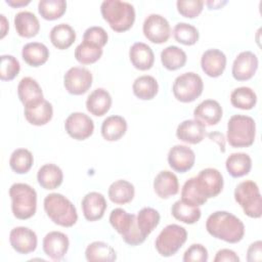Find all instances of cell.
I'll use <instances>...</instances> for the list:
<instances>
[{"label": "cell", "instance_id": "cell-37", "mask_svg": "<svg viewBox=\"0 0 262 262\" xmlns=\"http://www.w3.org/2000/svg\"><path fill=\"white\" fill-rule=\"evenodd\" d=\"M171 213L175 219L185 224H193L198 222L202 215L201 209L199 207L189 205L182 200H178L173 204Z\"/></svg>", "mask_w": 262, "mask_h": 262}, {"label": "cell", "instance_id": "cell-15", "mask_svg": "<svg viewBox=\"0 0 262 262\" xmlns=\"http://www.w3.org/2000/svg\"><path fill=\"white\" fill-rule=\"evenodd\" d=\"M258 57L252 51H242L232 63V77L236 81L250 80L258 69Z\"/></svg>", "mask_w": 262, "mask_h": 262}, {"label": "cell", "instance_id": "cell-12", "mask_svg": "<svg viewBox=\"0 0 262 262\" xmlns=\"http://www.w3.org/2000/svg\"><path fill=\"white\" fill-rule=\"evenodd\" d=\"M67 133L76 140H85L94 131L93 120L86 114L76 112L71 114L64 121Z\"/></svg>", "mask_w": 262, "mask_h": 262}, {"label": "cell", "instance_id": "cell-4", "mask_svg": "<svg viewBox=\"0 0 262 262\" xmlns=\"http://www.w3.org/2000/svg\"><path fill=\"white\" fill-rule=\"evenodd\" d=\"M11 211L19 220L33 217L37 210V192L27 183H13L9 188Z\"/></svg>", "mask_w": 262, "mask_h": 262}, {"label": "cell", "instance_id": "cell-7", "mask_svg": "<svg viewBox=\"0 0 262 262\" xmlns=\"http://www.w3.org/2000/svg\"><path fill=\"white\" fill-rule=\"evenodd\" d=\"M234 199L247 216L251 218L262 216V199L256 182L245 180L238 183L234 189Z\"/></svg>", "mask_w": 262, "mask_h": 262}, {"label": "cell", "instance_id": "cell-16", "mask_svg": "<svg viewBox=\"0 0 262 262\" xmlns=\"http://www.w3.org/2000/svg\"><path fill=\"white\" fill-rule=\"evenodd\" d=\"M70 242L67 234L60 231L48 232L42 243L44 253L52 260H61L69 250Z\"/></svg>", "mask_w": 262, "mask_h": 262}, {"label": "cell", "instance_id": "cell-49", "mask_svg": "<svg viewBox=\"0 0 262 262\" xmlns=\"http://www.w3.org/2000/svg\"><path fill=\"white\" fill-rule=\"evenodd\" d=\"M247 260L249 262H260L262 260V242L256 241L250 245L247 251Z\"/></svg>", "mask_w": 262, "mask_h": 262}, {"label": "cell", "instance_id": "cell-33", "mask_svg": "<svg viewBox=\"0 0 262 262\" xmlns=\"http://www.w3.org/2000/svg\"><path fill=\"white\" fill-rule=\"evenodd\" d=\"M107 194L113 203L117 205H125L133 200L135 188L131 182L120 179L110 185Z\"/></svg>", "mask_w": 262, "mask_h": 262}, {"label": "cell", "instance_id": "cell-42", "mask_svg": "<svg viewBox=\"0 0 262 262\" xmlns=\"http://www.w3.org/2000/svg\"><path fill=\"white\" fill-rule=\"evenodd\" d=\"M67 10V2L64 0H40L38 3V11L46 20H54L63 15Z\"/></svg>", "mask_w": 262, "mask_h": 262}, {"label": "cell", "instance_id": "cell-8", "mask_svg": "<svg viewBox=\"0 0 262 262\" xmlns=\"http://www.w3.org/2000/svg\"><path fill=\"white\" fill-rule=\"evenodd\" d=\"M187 239V231L178 224H169L159 233L155 246L158 253L163 257L175 255Z\"/></svg>", "mask_w": 262, "mask_h": 262}, {"label": "cell", "instance_id": "cell-34", "mask_svg": "<svg viewBox=\"0 0 262 262\" xmlns=\"http://www.w3.org/2000/svg\"><path fill=\"white\" fill-rule=\"evenodd\" d=\"M85 257L90 262H106L117 259L116 251L104 242H93L85 250Z\"/></svg>", "mask_w": 262, "mask_h": 262}, {"label": "cell", "instance_id": "cell-18", "mask_svg": "<svg viewBox=\"0 0 262 262\" xmlns=\"http://www.w3.org/2000/svg\"><path fill=\"white\" fill-rule=\"evenodd\" d=\"M17 95L25 107H32L44 100L43 91L38 82L31 78H23L17 85Z\"/></svg>", "mask_w": 262, "mask_h": 262}, {"label": "cell", "instance_id": "cell-32", "mask_svg": "<svg viewBox=\"0 0 262 262\" xmlns=\"http://www.w3.org/2000/svg\"><path fill=\"white\" fill-rule=\"evenodd\" d=\"M225 167L231 177L238 178L249 174L252 168V159L246 152H233L226 159Z\"/></svg>", "mask_w": 262, "mask_h": 262}, {"label": "cell", "instance_id": "cell-22", "mask_svg": "<svg viewBox=\"0 0 262 262\" xmlns=\"http://www.w3.org/2000/svg\"><path fill=\"white\" fill-rule=\"evenodd\" d=\"M176 136L179 140L189 143H200L206 136V127L198 120H185L176 129Z\"/></svg>", "mask_w": 262, "mask_h": 262}, {"label": "cell", "instance_id": "cell-45", "mask_svg": "<svg viewBox=\"0 0 262 262\" xmlns=\"http://www.w3.org/2000/svg\"><path fill=\"white\" fill-rule=\"evenodd\" d=\"M20 71L19 61L12 55H1L0 64V79L2 81L13 80Z\"/></svg>", "mask_w": 262, "mask_h": 262}, {"label": "cell", "instance_id": "cell-29", "mask_svg": "<svg viewBox=\"0 0 262 262\" xmlns=\"http://www.w3.org/2000/svg\"><path fill=\"white\" fill-rule=\"evenodd\" d=\"M127 131L126 120L117 115H113L103 120L101 124V135L107 141H117L122 138Z\"/></svg>", "mask_w": 262, "mask_h": 262}, {"label": "cell", "instance_id": "cell-30", "mask_svg": "<svg viewBox=\"0 0 262 262\" xmlns=\"http://www.w3.org/2000/svg\"><path fill=\"white\" fill-rule=\"evenodd\" d=\"M49 39L54 47L64 50L71 47L75 42L76 32L69 24H58L51 29Z\"/></svg>", "mask_w": 262, "mask_h": 262}, {"label": "cell", "instance_id": "cell-23", "mask_svg": "<svg viewBox=\"0 0 262 262\" xmlns=\"http://www.w3.org/2000/svg\"><path fill=\"white\" fill-rule=\"evenodd\" d=\"M155 192L161 199H169L179 191V181L177 176L168 170L159 172L154 180Z\"/></svg>", "mask_w": 262, "mask_h": 262}, {"label": "cell", "instance_id": "cell-44", "mask_svg": "<svg viewBox=\"0 0 262 262\" xmlns=\"http://www.w3.org/2000/svg\"><path fill=\"white\" fill-rule=\"evenodd\" d=\"M181 200L189 205L200 207L207 202V198L203 195L198 184L195 182V177L187 179L181 189Z\"/></svg>", "mask_w": 262, "mask_h": 262}, {"label": "cell", "instance_id": "cell-17", "mask_svg": "<svg viewBox=\"0 0 262 262\" xmlns=\"http://www.w3.org/2000/svg\"><path fill=\"white\" fill-rule=\"evenodd\" d=\"M194 151L186 145L176 144L171 147L168 152L169 166L179 173H184L190 170L194 165Z\"/></svg>", "mask_w": 262, "mask_h": 262}, {"label": "cell", "instance_id": "cell-38", "mask_svg": "<svg viewBox=\"0 0 262 262\" xmlns=\"http://www.w3.org/2000/svg\"><path fill=\"white\" fill-rule=\"evenodd\" d=\"M187 56L183 49L178 46L171 45L164 48L161 52V61L165 69L176 71L186 63Z\"/></svg>", "mask_w": 262, "mask_h": 262}, {"label": "cell", "instance_id": "cell-1", "mask_svg": "<svg viewBox=\"0 0 262 262\" xmlns=\"http://www.w3.org/2000/svg\"><path fill=\"white\" fill-rule=\"evenodd\" d=\"M206 229L213 237L229 244L241 242L245 235L243 221L227 211L212 213L206 221Z\"/></svg>", "mask_w": 262, "mask_h": 262}, {"label": "cell", "instance_id": "cell-27", "mask_svg": "<svg viewBox=\"0 0 262 262\" xmlns=\"http://www.w3.org/2000/svg\"><path fill=\"white\" fill-rule=\"evenodd\" d=\"M37 180L42 188L49 190L55 189L62 183L63 173L57 165L48 163L38 170Z\"/></svg>", "mask_w": 262, "mask_h": 262}, {"label": "cell", "instance_id": "cell-36", "mask_svg": "<svg viewBox=\"0 0 262 262\" xmlns=\"http://www.w3.org/2000/svg\"><path fill=\"white\" fill-rule=\"evenodd\" d=\"M161 220L160 213L150 207L142 208L136 216V223L141 234L146 238L159 225Z\"/></svg>", "mask_w": 262, "mask_h": 262}, {"label": "cell", "instance_id": "cell-40", "mask_svg": "<svg viewBox=\"0 0 262 262\" xmlns=\"http://www.w3.org/2000/svg\"><path fill=\"white\" fill-rule=\"evenodd\" d=\"M102 52L98 45L83 40L75 49V57L82 64H91L101 57Z\"/></svg>", "mask_w": 262, "mask_h": 262}, {"label": "cell", "instance_id": "cell-5", "mask_svg": "<svg viewBox=\"0 0 262 262\" xmlns=\"http://www.w3.org/2000/svg\"><path fill=\"white\" fill-rule=\"evenodd\" d=\"M256 123L252 117L233 115L227 122L226 139L232 147H248L255 141Z\"/></svg>", "mask_w": 262, "mask_h": 262}, {"label": "cell", "instance_id": "cell-26", "mask_svg": "<svg viewBox=\"0 0 262 262\" xmlns=\"http://www.w3.org/2000/svg\"><path fill=\"white\" fill-rule=\"evenodd\" d=\"M16 33L24 38L35 37L40 31V23L37 16L31 11H19L14 16Z\"/></svg>", "mask_w": 262, "mask_h": 262}, {"label": "cell", "instance_id": "cell-48", "mask_svg": "<svg viewBox=\"0 0 262 262\" xmlns=\"http://www.w3.org/2000/svg\"><path fill=\"white\" fill-rule=\"evenodd\" d=\"M208 251L201 244H192L183 254V262H207Z\"/></svg>", "mask_w": 262, "mask_h": 262}, {"label": "cell", "instance_id": "cell-31", "mask_svg": "<svg viewBox=\"0 0 262 262\" xmlns=\"http://www.w3.org/2000/svg\"><path fill=\"white\" fill-rule=\"evenodd\" d=\"M24 115L30 124L35 126H43L52 119L53 107L48 100L44 99L41 103L35 106L25 107Z\"/></svg>", "mask_w": 262, "mask_h": 262}, {"label": "cell", "instance_id": "cell-3", "mask_svg": "<svg viewBox=\"0 0 262 262\" xmlns=\"http://www.w3.org/2000/svg\"><path fill=\"white\" fill-rule=\"evenodd\" d=\"M44 210L50 220L62 227H71L76 224L78 214L73 203L61 193L53 192L45 196Z\"/></svg>", "mask_w": 262, "mask_h": 262}, {"label": "cell", "instance_id": "cell-41", "mask_svg": "<svg viewBox=\"0 0 262 262\" xmlns=\"http://www.w3.org/2000/svg\"><path fill=\"white\" fill-rule=\"evenodd\" d=\"M34 163L32 152L27 148H17L12 151L9 159V166L17 174L28 173Z\"/></svg>", "mask_w": 262, "mask_h": 262}, {"label": "cell", "instance_id": "cell-2", "mask_svg": "<svg viewBox=\"0 0 262 262\" xmlns=\"http://www.w3.org/2000/svg\"><path fill=\"white\" fill-rule=\"evenodd\" d=\"M100 12L112 30L118 33L128 31L135 21V9L129 2L104 0L100 5Z\"/></svg>", "mask_w": 262, "mask_h": 262}, {"label": "cell", "instance_id": "cell-24", "mask_svg": "<svg viewBox=\"0 0 262 262\" xmlns=\"http://www.w3.org/2000/svg\"><path fill=\"white\" fill-rule=\"evenodd\" d=\"M129 58L133 67L139 71L151 69L155 62L152 49L143 42H136L130 47Z\"/></svg>", "mask_w": 262, "mask_h": 262}, {"label": "cell", "instance_id": "cell-47", "mask_svg": "<svg viewBox=\"0 0 262 262\" xmlns=\"http://www.w3.org/2000/svg\"><path fill=\"white\" fill-rule=\"evenodd\" d=\"M83 40L91 42L93 44H96V45H98L99 47L102 48L107 43L108 35H107L106 31L103 28L93 26V27L88 28L84 32Z\"/></svg>", "mask_w": 262, "mask_h": 262}, {"label": "cell", "instance_id": "cell-9", "mask_svg": "<svg viewBox=\"0 0 262 262\" xmlns=\"http://www.w3.org/2000/svg\"><path fill=\"white\" fill-rule=\"evenodd\" d=\"M204 83L200 75L186 72L179 75L173 83L172 91L175 98L181 102H192L203 92Z\"/></svg>", "mask_w": 262, "mask_h": 262}, {"label": "cell", "instance_id": "cell-39", "mask_svg": "<svg viewBox=\"0 0 262 262\" xmlns=\"http://www.w3.org/2000/svg\"><path fill=\"white\" fill-rule=\"evenodd\" d=\"M230 102L236 108L251 110L257 103V95L250 87H238L231 92Z\"/></svg>", "mask_w": 262, "mask_h": 262}, {"label": "cell", "instance_id": "cell-46", "mask_svg": "<svg viewBox=\"0 0 262 262\" xmlns=\"http://www.w3.org/2000/svg\"><path fill=\"white\" fill-rule=\"evenodd\" d=\"M204 4L203 0H178L176 2L178 12L187 18L196 17L202 12Z\"/></svg>", "mask_w": 262, "mask_h": 262}, {"label": "cell", "instance_id": "cell-14", "mask_svg": "<svg viewBox=\"0 0 262 262\" xmlns=\"http://www.w3.org/2000/svg\"><path fill=\"white\" fill-rule=\"evenodd\" d=\"M9 243L14 251L19 254H30L37 248L38 238L35 231L25 226H17L9 233Z\"/></svg>", "mask_w": 262, "mask_h": 262}, {"label": "cell", "instance_id": "cell-28", "mask_svg": "<svg viewBox=\"0 0 262 262\" xmlns=\"http://www.w3.org/2000/svg\"><path fill=\"white\" fill-rule=\"evenodd\" d=\"M21 56L29 66L37 68L44 64L48 60L49 50L43 43L30 42L23 47Z\"/></svg>", "mask_w": 262, "mask_h": 262}, {"label": "cell", "instance_id": "cell-11", "mask_svg": "<svg viewBox=\"0 0 262 262\" xmlns=\"http://www.w3.org/2000/svg\"><path fill=\"white\" fill-rule=\"evenodd\" d=\"M91 72L83 67H73L67 71L63 76V86L66 90L73 95H82L86 93L92 85Z\"/></svg>", "mask_w": 262, "mask_h": 262}, {"label": "cell", "instance_id": "cell-20", "mask_svg": "<svg viewBox=\"0 0 262 262\" xmlns=\"http://www.w3.org/2000/svg\"><path fill=\"white\" fill-rule=\"evenodd\" d=\"M201 67L207 76L217 78L221 76L225 70L226 56L219 49H208L202 54Z\"/></svg>", "mask_w": 262, "mask_h": 262}, {"label": "cell", "instance_id": "cell-6", "mask_svg": "<svg viewBox=\"0 0 262 262\" xmlns=\"http://www.w3.org/2000/svg\"><path fill=\"white\" fill-rule=\"evenodd\" d=\"M110 223L122 235L123 241L130 246H138L146 239L137 227L136 216L121 208H116L111 212Z\"/></svg>", "mask_w": 262, "mask_h": 262}, {"label": "cell", "instance_id": "cell-19", "mask_svg": "<svg viewBox=\"0 0 262 262\" xmlns=\"http://www.w3.org/2000/svg\"><path fill=\"white\" fill-rule=\"evenodd\" d=\"M81 206L85 219L88 221H96L103 217L107 204L102 193L90 191L84 195Z\"/></svg>", "mask_w": 262, "mask_h": 262}, {"label": "cell", "instance_id": "cell-35", "mask_svg": "<svg viewBox=\"0 0 262 262\" xmlns=\"http://www.w3.org/2000/svg\"><path fill=\"white\" fill-rule=\"evenodd\" d=\"M134 95L142 100H149L152 99L158 91H159V84L157 80L149 75H143L135 79L132 85Z\"/></svg>", "mask_w": 262, "mask_h": 262}, {"label": "cell", "instance_id": "cell-21", "mask_svg": "<svg viewBox=\"0 0 262 262\" xmlns=\"http://www.w3.org/2000/svg\"><path fill=\"white\" fill-rule=\"evenodd\" d=\"M223 115L220 103L214 99H206L193 111V117L205 126H213L219 123Z\"/></svg>", "mask_w": 262, "mask_h": 262}, {"label": "cell", "instance_id": "cell-51", "mask_svg": "<svg viewBox=\"0 0 262 262\" xmlns=\"http://www.w3.org/2000/svg\"><path fill=\"white\" fill-rule=\"evenodd\" d=\"M0 18H1V20H0V24H1V36H0V38L3 39L5 37V35L7 34V32H8L9 26H8V21H7L4 14H0Z\"/></svg>", "mask_w": 262, "mask_h": 262}, {"label": "cell", "instance_id": "cell-53", "mask_svg": "<svg viewBox=\"0 0 262 262\" xmlns=\"http://www.w3.org/2000/svg\"><path fill=\"white\" fill-rule=\"evenodd\" d=\"M206 4L210 7V9H218V8H221L222 5L226 4V1H207Z\"/></svg>", "mask_w": 262, "mask_h": 262}, {"label": "cell", "instance_id": "cell-50", "mask_svg": "<svg viewBox=\"0 0 262 262\" xmlns=\"http://www.w3.org/2000/svg\"><path fill=\"white\" fill-rule=\"evenodd\" d=\"M239 257L234 251L229 249H221L216 253L214 262H238Z\"/></svg>", "mask_w": 262, "mask_h": 262}, {"label": "cell", "instance_id": "cell-43", "mask_svg": "<svg viewBox=\"0 0 262 262\" xmlns=\"http://www.w3.org/2000/svg\"><path fill=\"white\" fill-rule=\"evenodd\" d=\"M173 36L178 43L190 46L198 42L200 34L194 26L187 23H177L173 29Z\"/></svg>", "mask_w": 262, "mask_h": 262}, {"label": "cell", "instance_id": "cell-10", "mask_svg": "<svg viewBox=\"0 0 262 262\" xmlns=\"http://www.w3.org/2000/svg\"><path fill=\"white\" fill-rule=\"evenodd\" d=\"M142 32L148 41L155 44H162L170 38L171 28L169 21L163 15L151 13L145 17Z\"/></svg>", "mask_w": 262, "mask_h": 262}, {"label": "cell", "instance_id": "cell-13", "mask_svg": "<svg viewBox=\"0 0 262 262\" xmlns=\"http://www.w3.org/2000/svg\"><path fill=\"white\" fill-rule=\"evenodd\" d=\"M195 182L203 195L207 199L217 196L223 188V176L215 168H206L195 176Z\"/></svg>", "mask_w": 262, "mask_h": 262}, {"label": "cell", "instance_id": "cell-52", "mask_svg": "<svg viewBox=\"0 0 262 262\" xmlns=\"http://www.w3.org/2000/svg\"><path fill=\"white\" fill-rule=\"evenodd\" d=\"M8 5L12 6V7H20V6H25L28 5L31 1L30 0H6L5 1Z\"/></svg>", "mask_w": 262, "mask_h": 262}, {"label": "cell", "instance_id": "cell-25", "mask_svg": "<svg viewBox=\"0 0 262 262\" xmlns=\"http://www.w3.org/2000/svg\"><path fill=\"white\" fill-rule=\"evenodd\" d=\"M112 96L103 88H96L93 90L86 99L87 111L96 117L105 115L112 106Z\"/></svg>", "mask_w": 262, "mask_h": 262}]
</instances>
